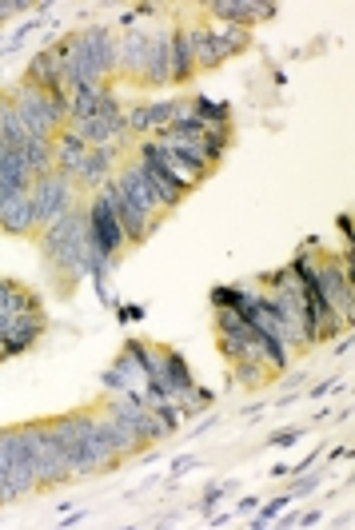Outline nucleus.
<instances>
[{"label": "nucleus", "instance_id": "obj_1", "mask_svg": "<svg viewBox=\"0 0 355 530\" xmlns=\"http://www.w3.org/2000/svg\"><path fill=\"white\" fill-rule=\"evenodd\" d=\"M40 252H44L48 267L60 275V287L72 291V283L88 267V212L72 208L64 220L40 228Z\"/></svg>", "mask_w": 355, "mask_h": 530}, {"label": "nucleus", "instance_id": "obj_2", "mask_svg": "<svg viewBox=\"0 0 355 530\" xmlns=\"http://www.w3.org/2000/svg\"><path fill=\"white\" fill-rule=\"evenodd\" d=\"M20 439H24L28 455H32L36 487H60V483L76 479V475H72V463H68V455H64V447L56 443V435H52L48 423H24V427H20Z\"/></svg>", "mask_w": 355, "mask_h": 530}, {"label": "nucleus", "instance_id": "obj_3", "mask_svg": "<svg viewBox=\"0 0 355 530\" xmlns=\"http://www.w3.org/2000/svg\"><path fill=\"white\" fill-rule=\"evenodd\" d=\"M28 204H32V216H36V232L64 220L76 208V176L56 172V168L48 176H36L32 188H28Z\"/></svg>", "mask_w": 355, "mask_h": 530}, {"label": "nucleus", "instance_id": "obj_4", "mask_svg": "<svg viewBox=\"0 0 355 530\" xmlns=\"http://www.w3.org/2000/svg\"><path fill=\"white\" fill-rule=\"evenodd\" d=\"M28 491H36L32 455L20 439V427H4L0 431V503H12Z\"/></svg>", "mask_w": 355, "mask_h": 530}, {"label": "nucleus", "instance_id": "obj_5", "mask_svg": "<svg viewBox=\"0 0 355 530\" xmlns=\"http://www.w3.org/2000/svg\"><path fill=\"white\" fill-rule=\"evenodd\" d=\"M120 467V455L112 451L104 427H100V415L92 411H80V451H76V479L84 475H100V471H116Z\"/></svg>", "mask_w": 355, "mask_h": 530}, {"label": "nucleus", "instance_id": "obj_6", "mask_svg": "<svg viewBox=\"0 0 355 530\" xmlns=\"http://www.w3.org/2000/svg\"><path fill=\"white\" fill-rule=\"evenodd\" d=\"M140 172H144V180L156 188V196H160V204H164V212H172V208H180L184 204V196L192 192V184L188 180H180L168 164H164V156H160V144L156 140H140Z\"/></svg>", "mask_w": 355, "mask_h": 530}, {"label": "nucleus", "instance_id": "obj_7", "mask_svg": "<svg viewBox=\"0 0 355 530\" xmlns=\"http://www.w3.org/2000/svg\"><path fill=\"white\" fill-rule=\"evenodd\" d=\"M124 244L128 240H124V228H120L112 204L104 200V192H96V200L88 204V252L116 264V256H120Z\"/></svg>", "mask_w": 355, "mask_h": 530}, {"label": "nucleus", "instance_id": "obj_8", "mask_svg": "<svg viewBox=\"0 0 355 530\" xmlns=\"http://www.w3.org/2000/svg\"><path fill=\"white\" fill-rule=\"evenodd\" d=\"M8 96H12L16 116H20V124H24V132H28V136L52 140V136L64 128V124L56 120L52 104H48V92H40V88H32V84H16Z\"/></svg>", "mask_w": 355, "mask_h": 530}, {"label": "nucleus", "instance_id": "obj_9", "mask_svg": "<svg viewBox=\"0 0 355 530\" xmlns=\"http://www.w3.org/2000/svg\"><path fill=\"white\" fill-rule=\"evenodd\" d=\"M100 192H104V200L112 204V212H116V220H120V228H124V240H128V244H144V240L160 228V216H144V212H140V208H136V204H132V200H128V196L112 184V180H108Z\"/></svg>", "mask_w": 355, "mask_h": 530}, {"label": "nucleus", "instance_id": "obj_10", "mask_svg": "<svg viewBox=\"0 0 355 530\" xmlns=\"http://www.w3.org/2000/svg\"><path fill=\"white\" fill-rule=\"evenodd\" d=\"M204 8L220 24H232V28H248L256 20H272L280 12V4H272V0H208Z\"/></svg>", "mask_w": 355, "mask_h": 530}, {"label": "nucleus", "instance_id": "obj_11", "mask_svg": "<svg viewBox=\"0 0 355 530\" xmlns=\"http://www.w3.org/2000/svg\"><path fill=\"white\" fill-rule=\"evenodd\" d=\"M112 184L144 212V216H164V204H160V196H156V188L144 180V172H140V164H124L120 172H112Z\"/></svg>", "mask_w": 355, "mask_h": 530}, {"label": "nucleus", "instance_id": "obj_12", "mask_svg": "<svg viewBox=\"0 0 355 530\" xmlns=\"http://www.w3.org/2000/svg\"><path fill=\"white\" fill-rule=\"evenodd\" d=\"M80 44H84L92 80L104 84V76L116 72V44H112V32H108L104 24H100V28H88V32H80Z\"/></svg>", "mask_w": 355, "mask_h": 530}, {"label": "nucleus", "instance_id": "obj_13", "mask_svg": "<svg viewBox=\"0 0 355 530\" xmlns=\"http://www.w3.org/2000/svg\"><path fill=\"white\" fill-rule=\"evenodd\" d=\"M100 427H104V435H108V443H112V451H116L120 459L148 451V443H144L140 427H136V423H132L128 415H116V411H108V415L100 419Z\"/></svg>", "mask_w": 355, "mask_h": 530}, {"label": "nucleus", "instance_id": "obj_14", "mask_svg": "<svg viewBox=\"0 0 355 530\" xmlns=\"http://www.w3.org/2000/svg\"><path fill=\"white\" fill-rule=\"evenodd\" d=\"M164 80H172V28L148 36V64H144V76L140 84L148 88H160Z\"/></svg>", "mask_w": 355, "mask_h": 530}, {"label": "nucleus", "instance_id": "obj_15", "mask_svg": "<svg viewBox=\"0 0 355 530\" xmlns=\"http://www.w3.org/2000/svg\"><path fill=\"white\" fill-rule=\"evenodd\" d=\"M112 160H116V148H88L84 164L76 168V188L100 192L112 180Z\"/></svg>", "mask_w": 355, "mask_h": 530}, {"label": "nucleus", "instance_id": "obj_16", "mask_svg": "<svg viewBox=\"0 0 355 530\" xmlns=\"http://www.w3.org/2000/svg\"><path fill=\"white\" fill-rule=\"evenodd\" d=\"M20 84H32V88H40V92H56V88H64L56 48H40V52L32 56V64H28V72H24Z\"/></svg>", "mask_w": 355, "mask_h": 530}, {"label": "nucleus", "instance_id": "obj_17", "mask_svg": "<svg viewBox=\"0 0 355 530\" xmlns=\"http://www.w3.org/2000/svg\"><path fill=\"white\" fill-rule=\"evenodd\" d=\"M84 156H88V144H84L76 132L60 128V132L52 136V164H56V172L76 176V168L84 164Z\"/></svg>", "mask_w": 355, "mask_h": 530}, {"label": "nucleus", "instance_id": "obj_18", "mask_svg": "<svg viewBox=\"0 0 355 530\" xmlns=\"http://www.w3.org/2000/svg\"><path fill=\"white\" fill-rule=\"evenodd\" d=\"M144 64H148V36H144V32H128V36L116 44V72L144 76Z\"/></svg>", "mask_w": 355, "mask_h": 530}, {"label": "nucleus", "instance_id": "obj_19", "mask_svg": "<svg viewBox=\"0 0 355 530\" xmlns=\"http://www.w3.org/2000/svg\"><path fill=\"white\" fill-rule=\"evenodd\" d=\"M164 355V387L172 391V399H184V395H192V371H188V363H184V355L176 351V347H164L160 351Z\"/></svg>", "mask_w": 355, "mask_h": 530}, {"label": "nucleus", "instance_id": "obj_20", "mask_svg": "<svg viewBox=\"0 0 355 530\" xmlns=\"http://www.w3.org/2000/svg\"><path fill=\"white\" fill-rule=\"evenodd\" d=\"M192 76H196V56H192V44H188V28L176 24L172 28V80L188 84Z\"/></svg>", "mask_w": 355, "mask_h": 530}, {"label": "nucleus", "instance_id": "obj_21", "mask_svg": "<svg viewBox=\"0 0 355 530\" xmlns=\"http://www.w3.org/2000/svg\"><path fill=\"white\" fill-rule=\"evenodd\" d=\"M24 140H28V132L16 116V104H12L8 92H0V144L4 148H24Z\"/></svg>", "mask_w": 355, "mask_h": 530}, {"label": "nucleus", "instance_id": "obj_22", "mask_svg": "<svg viewBox=\"0 0 355 530\" xmlns=\"http://www.w3.org/2000/svg\"><path fill=\"white\" fill-rule=\"evenodd\" d=\"M208 32H212V52H216L220 64H224L228 56H236V52L248 48V28H232V24H224V28H208Z\"/></svg>", "mask_w": 355, "mask_h": 530}, {"label": "nucleus", "instance_id": "obj_23", "mask_svg": "<svg viewBox=\"0 0 355 530\" xmlns=\"http://www.w3.org/2000/svg\"><path fill=\"white\" fill-rule=\"evenodd\" d=\"M24 164H28V172L32 176H48L56 164H52V140H40V136H28L24 140Z\"/></svg>", "mask_w": 355, "mask_h": 530}, {"label": "nucleus", "instance_id": "obj_24", "mask_svg": "<svg viewBox=\"0 0 355 530\" xmlns=\"http://www.w3.org/2000/svg\"><path fill=\"white\" fill-rule=\"evenodd\" d=\"M216 331H220V339H236V343L256 339L252 323H248L240 311H228V307H216Z\"/></svg>", "mask_w": 355, "mask_h": 530}, {"label": "nucleus", "instance_id": "obj_25", "mask_svg": "<svg viewBox=\"0 0 355 530\" xmlns=\"http://www.w3.org/2000/svg\"><path fill=\"white\" fill-rule=\"evenodd\" d=\"M228 144H232V124H204V160L212 164V172L224 160Z\"/></svg>", "mask_w": 355, "mask_h": 530}, {"label": "nucleus", "instance_id": "obj_26", "mask_svg": "<svg viewBox=\"0 0 355 530\" xmlns=\"http://www.w3.org/2000/svg\"><path fill=\"white\" fill-rule=\"evenodd\" d=\"M272 379V367L264 363V359H240V363H232V383H240V387H264Z\"/></svg>", "mask_w": 355, "mask_h": 530}, {"label": "nucleus", "instance_id": "obj_27", "mask_svg": "<svg viewBox=\"0 0 355 530\" xmlns=\"http://www.w3.org/2000/svg\"><path fill=\"white\" fill-rule=\"evenodd\" d=\"M0 232L4 236H32L36 232V216H32V204H28V196L0 220Z\"/></svg>", "mask_w": 355, "mask_h": 530}, {"label": "nucleus", "instance_id": "obj_28", "mask_svg": "<svg viewBox=\"0 0 355 530\" xmlns=\"http://www.w3.org/2000/svg\"><path fill=\"white\" fill-rule=\"evenodd\" d=\"M192 108H196V120H204V124H232V108L228 104H216L208 96H196Z\"/></svg>", "mask_w": 355, "mask_h": 530}, {"label": "nucleus", "instance_id": "obj_29", "mask_svg": "<svg viewBox=\"0 0 355 530\" xmlns=\"http://www.w3.org/2000/svg\"><path fill=\"white\" fill-rule=\"evenodd\" d=\"M244 303H248V291H244V287H212V307L240 311Z\"/></svg>", "mask_w": 355, "mask_h": 530}, {"label": "nucleus", "instance_id": "obj_30", "mask_svg": "<svg viewBox=\"0 0 355 530\" xmlns=\"http://www.w3.org/2000/svg\"><path fill=\"white\" fill-rule=\"evenodd\" d=\"M316 483H320V479H316V475H308V479H296V483H292V491H288V495H292V499H296V495H308V491H312V487H316Z\"/></svg>", "mask_w": 355, "mask_h": 530}, {"label": "nucleus", "instance_id": "obj_31", "mask_svg": "<svg viewBox=\"0 0 355 530\" xmlns=\"http://www.w3.org/2000/svg\"><path fill=\"white\" fill-rule=\"evenodd\" d=\"M336 387H340V379H324V383H316V387H312V395H308V399H324V395H328V391H336Z\"/></svg>", "mask_w": 355, "mask_h": 530}, {"label": "nucleus", "instance_id": "obj_32", "mask_svg": "<svg viewBox=\"0 0 355 530\" xmlns=\"http://www.w3.org/2000/svg\"><path fill=\"white\" fill-rule=\"evenodd\" d=\"M296 439H300V431H280V435H272L268 443H272V447H292Z\"/></svg>", "mask_w": 355, "mask_h": 530}, {"label": "nucleus", "instance_id": "obj_33", "mask_svg": "<svg viewBox=\"0 0 355 530\" xmlns=\"http://www.w3.org/2000/svg\"><path fill=\"white\" fill-rule=\"evenodd\" d=\"M224 491H228V487H208V495H204V503H200V507H204V511H212V507L224 499Z\"/></svg>", "mask_w": 355, "mask_h": 530}, {"label": "nucleus", "instance_id": "obj_34", "mask_svg": "<svg viewBox=\"0 0 355 530\" xmlns=\"http://www.w3.org/2000/svg\"><path fill=\"white\" fill-rule=\"evenodd\" d=\"M132 319H144V307H120V323H132Z\"/></svg>", "mask_w": 355, "mask_h": 530}, {"label": "nucleus", "instance_id": "obj_35", "mask_svg": "<svg viewBox=\"0 0 355 530\" xmlns=\"http://www.w3.org/2000/svg\"><path fill=\"white\" fill-rule=\"evenodd\" d=\"M152 12H160V4H136L132 8V16H152Z\"/></svg>", "mask_w": 355, "mask_h": 530}, {"label": "nucleus", "instance_id": "obj_36", "mask_svg": "<svg viewBox=\"0 0 355 530\" xmlns=\"http://www.w3.org/2000/svg\"><path fill=\"white\" fill-rule=\"evenodd\" d=\"M336 228H340V232L352 240V220H348V216H340V220H336Z\"/></svg>", "mask_w": 355, "mask_h": 530}]
</instances>
